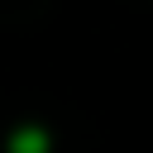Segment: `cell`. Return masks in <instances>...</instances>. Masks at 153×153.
Masks as SVG:
<instances>
[{"instance_id": "1", "label": "cell", "mask_w": 153, "mask_h": 153, "mask_svg": "<svg viewBox=\"0 0 153 153\" xmlns=\"http://www.w3.org/2000/svg\"><path fill=\"white\" fill-rule=\"evenodd\" d=\"M14 153H43V134H33V129L14 134Z\"/></svg>"}]
</instances>
